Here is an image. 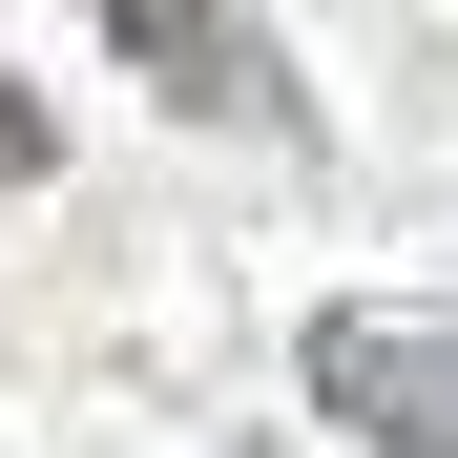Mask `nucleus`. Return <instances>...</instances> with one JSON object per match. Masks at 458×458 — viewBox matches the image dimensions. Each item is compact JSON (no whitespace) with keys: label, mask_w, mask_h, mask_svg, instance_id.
<instances>
[{"label":"nucleus","mask_w":458,"mask_h":458,"mask_svg":"<svg viewBox=\"0 0 458 458\" xmlns=\"http://www.w3.org/2000/svg\"><path fill=\"white\" fill-rule=\"evenodd\" d=\"M313 417L375 458H458V313H313Z\"/></svg>","instance_id":"f257e3e1"},{"label":"nucleus","mask_w":458,"mask_h":458,"mask_svg":"<svg viewBox=\"0 0 458 458\" xmlns=\"http://www.w3.org/2000/svg\"><path fill=\"white\" fill-rule=\"evenodd\" d=\"M84 21H105V42H125L188 125H271V146L313 125V84L271 63V21H250V0H84Z\"/></svg>","instance_id":"f03ea898"}]
</instances>
